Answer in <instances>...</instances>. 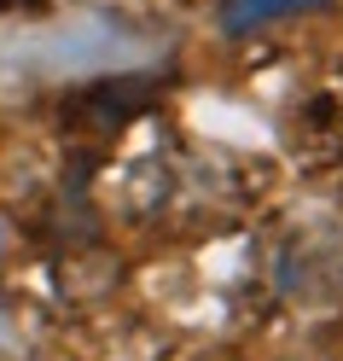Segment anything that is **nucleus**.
I'll return each mask as SVG.
<instances>
[{"label": "nucleus", "instance_id": "nucleus-1", "mask_svg": "<svg viewBox=\"0 0 343 361\" xmlns=\"http://www.w3.org/2000/svg\"><path fill=\"white\" fill-rule=\"evenodd\" d=\"M308 6H326V0H227V6H221V24H227V30H256V24H273V18L308 12Z\"/></svg>", "mask_w": 343, "mask_h": 361}]
</instances>
